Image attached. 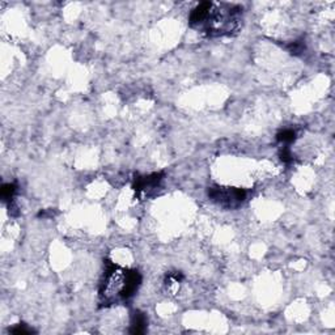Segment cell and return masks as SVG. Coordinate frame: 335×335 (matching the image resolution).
<instances>
[{
  "label": "cell",
  "instance_id": "cell-1",
  "mask_svg": "<svg viewBox=\"0 0 335 335\" xmlns=\"http://www.w3.org/2000/svg\"><path fill=\"white\" fill-rule=\"evenodd\" d=\"M102 279L98 288V302L101 308L127 302L136 295L142 286V274L135 269H124L106 258L104 261Z\"/></svg>",
  "mask_w": 335,
  "mask_h": 335
},
{
  "label": "cell",
  "instance_id": "cell-2",
  "mask_svg": "<svg viewBox=\"0 0 335 335\" xmlns=\"http://www.w3.org/2000/svg\"><path fill=\"white\" fill-rule=\"evenodd\" d=\"M244 8L240 4L211 3L202 21L194 29L207 37L232 36L241 29Z\"/></svg>",
  "mask_w": 335,
  "mask_h": 335
},
{
  "label": "cell",
  "instance_id": "cell-3",
  "mask_svg": "<svg viewBox=\"0 0 335 335\" xmlns=\"http://www.w3.org/2000/svg\"><path fill=\"white\" fill-rule=\"evenodd\" d=\"M210 199L224 210H237L248 198V191L241 187L211 186L207 190Z\"/></svg>",
  "mask_w": 335,
  "mask_h": 335
},
{
  "label": "cell",
  "instance_id": "cell-4",
  "mask_svg": "<svg viewBox=\"0 0 335 335\" xmlns=\"http://www.w3.org/2000/svg\"><path fill=\"white\" fill-rule=\"evenodd\" d=\"M165 177V172L151 173L148 175H135L133 184V190L138 199H145L153 195L154 190L160 186Z\"/></svg>",
  "mask_w": 335,
  "mask_h": 335
},
{
  "label": "cell",
  "instance_id": "cell-5",
  "mask_svg": "<svg viewBox=\"0 0 335 335\" xmlns=\"http://www.w3.org/2000/svg\"><path fill=\"white\" fill-rule=\"evenodd\" d=\"M147 327H148V317L145 316L144 312L139 311V309L131 312L128 332L133 335H142L147 331Z\"/></svg>",
  "mask_w": 335,
  "mask_h": 335
},
{
  "label": "cell",
  "instance_id": "cell-6",
  "mask_svg": "<svg viewBox=\"0 0 335 335\" xmlns=\"http://www.w3.org/2000/svg\"><path fill=\"white\" fill-rule=\"evenodd\" d=\"M184 279L185 276L181 271H170L165 275V280H164V283H165L168 291L174 295V293H177V291L179 290V286H181Z\"/></svg>",
  "mask_w": 335,
  "mask_h": 335
},
{
  "label": "cell",
  "instance_id": "cell-7",
  "mask_svg": "<svg viewBox=\"0 0 335 335\" xmlns=\"http://www.w3.org/2000/svg\"><path fill=\"white\" fill-rule=\"evenodd\" d=\"M16 191H17V185L13 184V182H9V184H3L0 187V196H2V200L4 203H11L15 196Z\"/></svg>",
  "mask_w": 335,
  "mask_h": 335
},
{
  "label": "cell",
  "instance_id": "cell-8",
  "mask_svg": "<svg viewBox=\"0 0 335 335\" xmlns=\"http://www.w3.org/2000/svg\"><path fill=\"white\" fill-rule=\"evenodd\" d=\"M276 140L281 144H292L295 140L297 139V134L296 131L292 130V128H284V130H280L278 134H276Z\"/></svg>",
  "mask_w": 335,
  "mask_h": 335
},
{
  "label": "cell",
  "instance_id": "cell-9",
  "mask_svg": "<svg viewBox=\"0 0 335 335\" xmlns=\"http://www.w3.org/2000/svg\"><path fill=\"white\" fill-rule=\"evenodd\" d=\"M286 47H287V50L290 51V54L301 55L302 53L305 51L306 46H305L304 39H297V41H293V42H291L290 45H287Z\"/></svg>",
  "mask_w": 335,
  "mask_h": 335
},
{
  "label": "cell",
  "instance_id": "cell-10",
  "mask_svg": "<svg viewBox=\"0 0 335 335\" xmlns=\"http://www.w3.org/2000/svg\"><path fill=\"white\" fill-rule=\"evenodd\" d=\"M9 332L11 334H16V335H28V334H34V330L31 329V327H28V325L25 323H17L13 327L9 329Z\"/></svg>",
  "mask_w": 335,
  "mask_h": 335
},
{
  "label": "cell",
  "instance_id": "cell-11",
  "mask_svg": "<svg viewBox=\"0 0 335 335\" xmlns=\"http://www.w3.org/2000/svg\"><path fill=\"white\" fill-rule=\"evenodd\" d=\"M279 157H280V160L283 161L284 164H287V165H290V164H292L293 161H295V156H293L292 151H291V148L287 147V145L279 151Z\"/></svg>",
  "mask_w": 335,
  "mask_h": 335
}]
</instances>
